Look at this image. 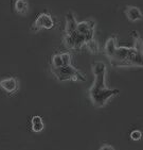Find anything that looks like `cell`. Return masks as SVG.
I'll return each mask as SVG.
<instances>
[{
  "label": "cell",
  "instance_id": "obj_1",
  "mask_svg": "<svg viewBox=\"0 0 143 150\" xmlns=\"http://www.w3.org/2000/svg\"><path fill=\"white\" fill-rule=\"evenodd\" d=\"M134 47H118L110 59L112 66H141L143 67V40L137 31L132 32Z\"/></svg>",
  "mask_w": 143,
  "mask_h": 150
},
{
  "label": "cell",
  "instance_id": "obj_11",
  "mask_svg": "<svg viewBox=\"0 0 143 150\" xmlns=\"http://www.w3.org/2000/svg\"><path fill=\"white\" fill-rule=\"evenodd\" d=\"M64 65L63 59H62V54H54L52 58L51 62V68H58Z\"/></svg>",
  "mask_w": 143,
  "mask_h": 150
},
{
  "label": "cell",
  "instance_id": "obj_15",
  "mask_svg": "<svg viewBox=\"0 0 143 150\" xmlns=\"http://www.w3.org/2000/svg\"><path fill=\"white\" fill-rule=\"evenodd\" d=\"M100 150H116L111 145H103L102 147L100 148Z\"/></svg>",
  "mask_w": 143,
  "mask_h": 150
},
{
  "label": "cell",
  "instance_id": "obj_2",
  "mask_svg": "<svg viewBox=\"0 0 143 150\" xmlns=\"http://www.w3.org/2000/svg\"><path fill=\"white\" fill-rule=\"evenodd\" d=\"M105 71L106 66L103 62H95L93 65L95 82L89 90V95L92 103L95 107L102 108L112 96L118 95L120 91L116 88H108L105 85Z\"/></svg>",
  "mask_w": 143,
  "mask_h": 150
},
{
  "label": "cell",
  "instance_id": "obj_4",
  "mask_svg": "<svg viewBox=\"0 0 143 150\" xmlns=\"http://www.w3.org/2000/svg\"><path fill=\"white\" fill-rule=\"evenodd\" d=\"M54 26V21L51 15L48 13H41L37 16L33 25V31H38L40 29H51Z\"/></svg>",
  "mask_w": 143,
  "mask_h": 150
},
{
  "label": "cell",
  "instance_id": "obj_5",
  "mask_svg": "<svg viewBox=\"0 0 143 150\" xmlns=\"http://www.w3.org/2000/svg\"><path fill=\"white\" fill-rule=\"evenodd\" d=\"M77 31L86 38V42L88 43L93 40V32H95V21L93 20H86L77 23ZM86 43V44H87Z\"/></svg>",
  "mask_w": 143,
  "mask_h": 150
},
{
  "label": "cell",
  "instance_id": "obj_12",
  "mask_svg": "<svg viewBox=\"0 0 143 150\" xmlns=\"http://www.w3.org/2000/svg\"><path fill=\"white\" fill-rule=\"evenodd\" d=\"M86 45H87V47H88V49L90 50L91 52H93V53H97V50H99V45H97V43L95 42V40H90V42H88Z\"/></svg>",
  "mask_w": 143,
  "mask_h": 150
},
{
  "label": "cell",
  "instance_id": "obj_9",
  "mask_svg": "<svg viewBox=\"0 0 143 150\" xmlns=\"http://www.w3.org/2000/svg\"><path fill=\"white\" fill-rule=\"evenodd\" d=\"M32 130L34 132H40L43 129V122L40 116H33L31 119Z\"/></svg>",
  "mask_w": 143,
  "mask_h": 150
},
{
  "label": "cell",
  "instance_id": "obj_6",
  "mask_svg": "<svg viewBox=\"0 0 143 150\" xmlns=\"http://www.w3.org/2000/svg\"><path fill=\"white\" fill-rule=\"evenodd\" d=\"M0 87L8 93H15L18 90V81L16 78H6L0 81Z\"/></svg>",
  "mask_w": 143,
  "mask_h": 150
},
{
  "label": "cell",
  "instance_id": "obj_8",
  "mask_svg": "<svg viewBox=\"0 0 143 150\" xmlns=\"http://www.w3.org/2000/svg\"><path fill=\"white\" fill-rule=\"evenodd\" d=\"M117 48H118L117 42H116V38L114 36L107 40L105 45V51H106V54L108 55V58H111L112 55H114V51L117 50Z\"/></svg>",
  "mask_w": 143,
  "mask_h": 150
},
{
  "label": "cell",
  "instance_id": "obj_13",
  "mask_svg": "<svg viewBox=\"0 0 143 150\" xmlns=\"http://www.w3.org/2000/svg\"><path fill=\"white\" fill-rule=\"evenodd\" d=\"M130 139L132 141H139V139H142V133L139 130H134L130 132Z\"/></svg>",
  "mask_w": 143,
  "mask_h": 150
},
{
  "label": "cell",
  "instance_id": "obj_3",
  "mask_svg": "<svg viewBox=\"0 0 143 150\" xmlns=\"http://www.w3.org/2000/svg\"><path fill=\"white\" fill-rule=\"evenodd\" d=\"M51 71L60 81H85L84 75H82L79 70L75 69L73 66H71V64L70 65H63L62 67H58V68H51Z\"/></svg>",
  "mask_w": 143,
  "mask_h": 150
},
{
  "label": "cell",
  "instance_id": "obj_7",
  "mask_svg": "<svg viewBox=\"0 0 143 150\" xmlns=\"http://www.w3.org/2000/svg\"><path fill=\"white\" fill-rule=\"evenodd\" d=\"M126 15L129 20L132 21H137V20L142 19V13L137 6H128L126 9Z\"/></svg>",
  "mask_w": 143,
  "mask_h": 150
},
{
  "label": "cell",
  "instance_id": "obj_10",
  "mask_svg": "<svg viewBox=\"0 0 143 150\" xmlns=\"http://www.w3.org/2000/svg\"><path fill=\"white\" fill-rule=\"evenodd\" d=\"M15 10L19 14H26L28 11V1L27 0H16L15 1Z\"/></svg>",
  "mask_w": 143,
  "mask_h": 150
},
{
  "label": "cell",
  "instance_id": "obj_14",
  "mask_svg": "<svg viewBox=\"0 0 143 150\" xmlns=\"http://www.w3.org/2000/svg\"><path fill=\"white\" fill-rule=\"evenodd\" d=\"M62 59H63V63L64 65H70L71 64V57L68 52H65V53H62Z\"/></svg>",
  "mask_w": 143,
  "mask_h": 150
}]
</instances>
